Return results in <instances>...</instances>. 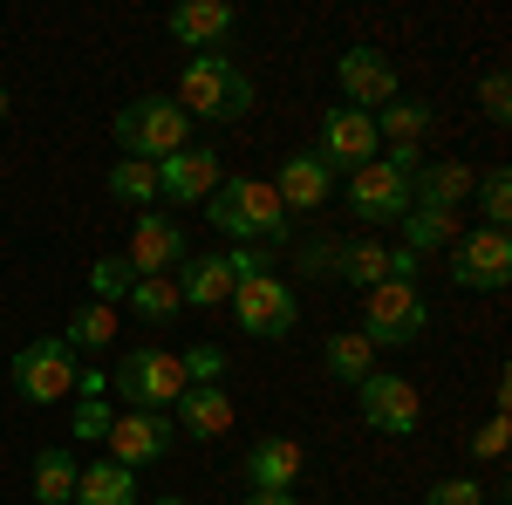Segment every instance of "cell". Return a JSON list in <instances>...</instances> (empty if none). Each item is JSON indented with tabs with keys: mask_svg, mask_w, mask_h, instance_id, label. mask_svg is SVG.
Segmentation results:
<instances>
[{
	"mask_svg": "<svg viewBox=\"0 0 512 505\" xmlns=\"http://www.w3.org/2000/svg\"><path fill=\"white\" fill-rule=\"evenodd\" d=\"M205 219L219 226L226 239H239V246H267L274 253L280 239H287V205H280L274 178H219V192L205 198Z\"/></svg>",
	"mask_w": 512,
	"mask_h": 505,
	"instance_id": "cell-1",
	"label": "cell"
},
{
	"mask_svg": "<svg viewBox=\"0 0 512 505\" xmlns=\"http://www.w3.org/2000/svg\"><path fill=\"white\" fill-rule=\"evenodd\" d=\"M185 117H205V123H239L253 110V76L239 69L233 55H192L185 76H178V96H171Z\"/></svg>",
	"mask_w": 512,
	"mask_h": 505,
	"instance_id": "cell-2",
	"label": "cell"
},
{
	"mask_svg": "<svg viewBox=\"0 0 512 505\" xmlns=\"http://www.w3.org/2000/svg\"><path fill=\"white\" fill-rule=\"evenodd\" d=\"M110 130H117L123 157H137V164H164L171 151L192 144V117H185L171 96H137V103H123Z\"/></svg>",
	"mask_w": 512,
	"mask_h": 505,
	"instance_id": "cell-3",
	"label": "cell"
},
{
	"mask_svg": "<svg viewBox=\"0 0 512 505\" xmlns=\"http://www.w3.org/2000/svg\"><path fill=\"white\" fill-rule=\"evenodd\" d=\"M424 328H431V301H424L417 280H383V287L362 294V335H369V349H410Z\"/></svg>",
	"mask_w": 512,
	"mask_h": 505,
	"instance_id": "cell-4",
	"label": "cell"
},
{
	"mask_svg": "<svg viewBox=\"0 0 512 505\" xmlns=\"http://www.w3.org/2000/svg\"><path fill=\"white\" fill-rule=\"evenodd\" d=\"M76 376H82V362H76V349H69L62 335H35L28 349L14 355V396L35 403V410L76 396Z\"/></svg>",
	"mask_w": 512,
	"mask_h": 505,
	"instance_id": "cell-5",
	"label": "cell"
},
{
	"mask_svg": "<svg viewBox=\"0 0 512 505\" xmlns=\"http://www.w3.org/2000/svg\"><path fill=\"white\" fill-rule=\"evenodd\" d=\"M110 389H123L130 410H171V403L185 396V362H178V349L144 342V349L123 355V369L110 376Z\"/></svg>",
	"mask_w": 512,
	"mask_h": 505,
	"instance_id": "cell-6",
	"label": "cell"
},
{
	"mask_svg": "<svg viewBox=\"0 0 512 505\" xmlns=\"http://www.w3.org/2000/svg\"><path fill=\"white\" fill-rule=\"evenodd\" d=\"M233 314H239V328H246V335L280 342V335H294V328H301V294H294V280L260 273V280H239V287H233Z\"/></svg>",
	"mask_w": 512,
	"mask_h": 505,
	"instance_id": "cell-7",
	"label": "cell"
},
{
	"mask_svg": "<svg viewBox=\"0 0 512 505\" xmlns=\"http://www.w3.org/2000/svg\"><path fill=\"white\" fill-rule=\"evenodd\" d=\"M451 280L465 294H499L512 280V233L499 226H472V233L451 239Z\"/></svg>",
	"mask_w": 512,
	"mask_h": 505,
	"instance_id": "cell-8",
	"label": "cell"
},
{
	"mask_svg": "<svg viewBox=\"0 0 512 505\" xmlns=\"http://www.w3.org/2000/svg\"><path fill=\"white\" fill-rule=\"evenodd\" d=\"M355 403H362V424L383 430V437H410V430L424 424V396L410 376H390V369H369L362 383H355Z\"/></svg>",
	"mask_w": 512,
	"mask_h": 505,
	"instance_id": "cell-9",
	"label": "cell"
},
{
	"mask_svg": "<svg viewBox=\"0 0 512 505\" xmlns=\"http://www.w3.org/2000/svg\"><path fill=\"white\" fill-rule=\"evenodd\" d=\"M103 444H110V465L144 471V465H158V458H171L178 424H171V410H117Z\"/></svg>",
	"mask_w": 512,
	"mask_h": 505,
	"instance_id": "cell-10",
	"label": "cell"
},
{
	"mask_svg": "<svg viewBox=\"0 0 512 505\" xmlns=\"http://www.w3.org/2000/svg\"><path fill=\"white\" fill-rule=\"evenodd\" d=\"M349 212L362 219V226H396L403 212H410V171H396V164H362V171H349Z\"/></svg>",
	"mask_w": 512,
	"mask_h": 505,
	"instance_id": "cell-11",
	"label": "cell"
},
{
	"mask_svg": "<svg viewBox=\"0 0 512 505\" xmlns=\"http://www.w3.org/2000/svg\"><path fill=\"white\" fill-rule=\"evenodd\" d=\"M315 157L328 171H362V164H376V157H383L376 117H369V110H349V103L328 110V117H321V151Z\"/></svg>",
	"mask_w": 512,
	"mask_h": 505,
	"instance_id": "cell-12",
	"label": "cell"
},
{
	"mask_svg": "<svg viewBox=\"0 0 512 505\" xmlns=\"http://www.w3.org/2000/svg\"><path fill=\"white\" fill-rule=\"evenodd\" d=\"M335 82H342V103L349 110H383V103H396V62L383 48H369V41L335 62Z\"/></svg>",
	"mask_w": 512,
	"mask_h": 505,
	"instance_id": "cell-13",
	"label": "cell"
},
{
	"mask_svg": "<svg viewBox=\"0 0 512 505\" xmlns=\"http://www.w3.org/2000/svg\"><path fill=\"white\" fill-rule=\"evenodd\" d=\"M219 178H226L219 151L185 144V151H171V157L158 164V198H171V205H205V198L219 192Z\"/></svg>",
	"mask_w": 512,
	"mask_h": 505,
	"instance_id": "cell-14",
	"label": "cell"
},
{
	"mask_svg": "<svg viewBox=\"0 0 512 505\" xmlns=\"http://www.w3.org/2000/svg\"><path fill=\"white\" fill-rule=\"evenodd\" d=\"M335 273L369 294V287H383V280H417V253L376 246V239H349V246H335Z\"/></svg>",
	"mask_w": 512,
	"mask_h": 505,
	"instance_id": "cell-15",
	"label": "cell"
},
{
	"mask_svg": "<svg viewBox=\"0 0 512 505\" xmlns=\"http://www.w3.org/2000/svg\"><path fill=\"white\" fill-rule=\"evenodd\" d=\"M171 41L178 48H192V55H226V41H233L239 14L226 7V0H185V7H171Z\"/></svg>",
	"mask_w": 512,
	"mask_h": 505,
	"instance_id": "cell-16",
	"label": "cell"
},
{
	"mask_svg": "<svg viewBox=\"0 0 512 505\" xmlns=\"http://www.w3.org/2000/svg\"><path fill=\"white\" fill-rule=\"evenodd\" d=\"M130 273H171L192 260V246H185V226L178 219H158V212H137V226H130Z\"/></svg>",
	"mask_w": 512,
	"mask_h": 505,
	"instance_id": "cell-17",
	"label": "cell"
},
{
	"mask_svg": "<svg viewBox=\"0 0 512 505\" xmlns=\"http://www.w3.org/2000/svg\"><path fill=\"white\" fill-rule=\"evenodd\" d=\"M274 192H280V205H287V219H294V212H321V205L335 198V171H328L315 151H294L280 164Z\"/></svg>",
	"mask_w": 512,
	"mask_h": 505,
	"instance_id": "cell-18",
	"label": "cell"
},
{
	"mask_svg": "<svg viewBox=\"0 0 512 505\" xmlns=\"http://www.w3.org/2000/svg\"><path fill=\"white\" fill-rule=\"evenodd\" d=\"M301 471H308V451H301L294 437H260V444L246 451V485H253V492H294Z\"/></svg>",
	"mask_w": 512,
	"mask_h": 505,
	"instance_id": "cell-19",
	"label": "cell"
},
{
	"mask_svg": "<svg viewBox=\"0 0 512 505\" xmlns=\"http://www.w3.org/2000/svg\"><path fill=\"white\" fill-rule=\"evenodd\" d=\"M472 164H458V157H451V164H417V171H410V205H424V212H458V205H465V198H472Z\"/></svg>",
	"mask_w": 512,
	"mask_h": 505,
	"instance_id": "cell-20",
	"label": "cell"
},
{
	"mask_svg": "<svg viewBox=\"0 0 512 505\" xmlns=\"http://www.w3.org/2000/svg\"><path fill=\"white\" fill-rule=\"evenodd\" d=\"M171 424L185 430V437H226V430H233V396L219 383H192L171 403Z\"/></svg>",
	"mask_w": 512,
	"mask_h": 505,
	"instance_id": "cell-21",
	"label": "cell"
},
{
	"mask_svg": "<svg viewBox=\"0 0 512 505\" xmlns=\"http://www.w3.org/2000/svg\"><path fill=\"white\" fill-rule=\"evenodd\" d=\"M171 280H178V301H185V308H226V301H233V267H226V253H198V260H185Z\"/></svg>",
	"mask_w": 512,
	"mask_h": 505,
	"instance_id": "cell-22",
	"label": "cell"
},
{
	"mask_svg": "<svg viewBox=\"0 0 512 505\" xmlns=\"http://www.w3.org/2000/svg\"><path fill=\"white\" fill-rule=\"evenodd\" d=\"M137 499H144V478L137 471L110 465V458H89L76 471V499L69 505H137Z\"/></svg>",
	"mask_w": 512,
	"mask_h": 505,
	"instance_id": "cell-23",
	"label": "cell"
},
{
	"mask_svg": "<svg viewBox=\"0 0 512 505\" xmlns=\"http://www.w3.org/2000/svg\"><path fill=\"white\" fill-rule=\"evenodd\" d=\"M123 308L137 314L144 328H171V321L185 314V301H178V280H171V273H137L130 294H123Z\"/></svg>",
	"mask_w": 512,
	"mask_h": 505,
	"instance_id": "cell-24",
	"label": "cell"
},
{
	"mask_svg": "<svg viewBox=\"0 0 512 505\" xmlns=\"http://www.w3.org/2000/svg\"><path fill=\"white\" fill-rule=\"evenodd\" d=\"M76 451L69 444H48V451H35V505H69L76 499Z\"/></svg>",
	"mask_w": 512,
	"mask_h": 505,
	"instance_id": "cell-25",
	"label": "cell"
},
{
	"mask_svg": "<svg viewBox=\"0 0 512 505\" xmlns=\"http://www.w3.org/2000/svg\"><path fill=\"white\" fill-rule=\"evenodd\" d=\"M396 226H403V253L424 260V253H451V239H458V212H424V205H410Z\"/></svg>",
	"mask_w": 512,
	"mask_h": 505,
	"instance_id": "cell-26",
	"label": "cell"
},
{
	"mask_svg": "<svg viewBox=\"0 0 512 505\" xmlns=\"http://www.w3.org/2000/svg\"><path fill=\"white\" fill-rule=\"evenodd\" d=\"M431 103H403V96H396V103H383V117H376V137H383V144H390V151H417V144H424V137H431Z\"/></svg>",
	"mask_w": 512,
	"mask_h": 505,
	"instance_id": "cell-27",
	"label": "cell"
},
{
	"mask_svg": "<svg viewBox=\"0 0 512 505\" xmlns=\"http://www.w3.org/2000/svg\"><path fill=\"white\" fill-rule=\"evenodd\" d=\"M321 362H328V376H335V383L355 389L369 369H376V349H369V335H362V328H342V335H328V342H321Z\"/></svg>",
	"mask_w": 512,
	"mask_h": 505,
	"instance_id": "cell-28",
	"label": "cell"
},
{
	"mask_svg": "<svg viewBox=\"0 0 512 505\" xmlns=\"http://www.w3.org/2000/svg\"><path fill=\"white\" fill-rule=\"evenodd\" d=\"M110 198L130 205V212H151L158 205V164H137V157L110 164Z\"/></svg>",
	"mask_w": 512,
	"mask_h": 505,
	"instance_id": "cell-29",
	"label": "cell"
},
{
	"mask_svg": "<svg viewBox=\"0 0 512 505\" xmlns=\"http://www.w3.org/2000/svg\"><path fill=\"white\" fill-rule=\"evenodd\" d=\"M62 342H69V349H110V342H117V308H103V301H82L76 314H69V335H62Z\"/></svg>",
	"mask_w": 512,
	"mask_h": 505,
	"instance_id": "cell-30",
	"label": "cell"
},
{
	"mask_svg": "<svg viewBox=\"0 0 512 505\" xmlns=\"http://www.w3.org/2000/svg\"><path fill=\"white\" fill-rule=\"evenodd\" d=\"M478 212H485V226L506 233V219H512V171L506 164H492V171L478 178Z\"/></svg>",
	"mask_w": 512,
	"mask_h": 505,
	"instance_id": "cell-31",
	"label": "cell"
},
{
	"mask_svg": "<svg viewBox=\"0 0 512 505\" xmlns=\"http://www.w3.org/2000/svg\"><path fill=\"white\" fill-rule=\"evenodd\" d=\"M130 280H137V273H130V260H123V253H110V260H96V267H89V301L117 308L123 294H130Z\"/></svg>",
	"mask_w": 512,
	"mask_h": 505,
	"instance_id": "cell-32",
	"label": "cell"
},
{
	"mask_svg": "<svg viewBox=\"0 0 512 505\" xmlns=\"http://www.w3.org/2000/svg\"><path fill=\"white\" fill-rule=\"evenodd\" d=\"M110 417H117V410H110L103 396H76V417H69V437H89V444H103V437H110Z\"/></svg>",
	"mask_w": 512,
	"mask_h": 505,
	"instance_id": "cell-33",
	"label": "cell"
},
{
	"mask_svg": "<svg viewBox=\"0 0 512 505\" xmlns=\"http://www.w3.org/2000/svg\"><path fill=\"white\" fill-rule=\"evenodd\" d=\"M478 103H485L492 123H512V76L506 69H485V76H478Z\"/></svg>",
	"mask_w": 512,
	"mask_h": 505,
	"instance_id": "cell-34",
	"label": "cell"
},
{
	"mask_svg": "<svg viewBox=\"0 0 512 505\" xmlns=\"http://www.w3.org/2000/svg\"><path fill=\"white\" fill-rule=\"evenodd\" d=\"M178 362H185V389H192V383H219V376H226V355L212 349V342H198V349H178Z\"/></svg>",
	"mask_w": 512,
	"mask_h": 505,
	"instance_id": "cell-35",
	"label": "cell"
},
{
	"mask_svg": "<svg viewBox=\"0 0 512 505\" xmlns=\"http://www.w3.org/2000/svg\"><path fill=\"white\" fill-rule=\"evenodd\" d=\"M424 505H485V485L478 478H437L424 492Z\"/></svg>",
	"mask_w": 512,
	"mask_h": 505,
	"instance_id": "cell-36",
	"label": "cell"
},
{
	"mask_svg": "<svg viewBox=\"0 0 512 505\" xmlns=\"http://www.w3.org/2000/svg\"><path fill=\"white\" fill-rule=\"evenodd\" d=\"M226 267H233V287H239V280L274 273V253H267V246H233V253H226Z\"/></svg>",
	"mask_w": 512,
	"mask_h": 505,
	"instance_id": "cell-37",
	"label": "cell"
},
{
	"mask_svg": "<svg viewBox=\"0 0 512 505\" xmlns=\"http://www.w3.org/2000/svg\"><path fill=\"white\" fill-rule=\"evenodd\" d=\"M506 437H512V424H506V417L478 424V430H472V458H506Z\"/></svg>",
	"mask_w": 512,
	"mask_h": 505,
	"instance_id": "cell-38",
	"label": "cell"
},
{
	"mask_svg": "<svg viewBox=\"0 0 512 505\" xmlns=\"http://www.w3.org/2000/svg\"><path fill=\"white\" fill-rule=\"evenodd\" d=\"M76 396H110V376H103V369H82V376H76Z\"/></svg>",
	"mask_w": 512,
	"mask_h": 505,
	"instance_id": "cell-39",
	"label": "cell"
},
{
	"mask_svg": "<svg viewBox=\"0 0 512 505\" xmlns=\"http://www.w3.org/2000/svg\"><path fill=\"white\" fill-rule=\"evenodd\" d=\"M246 505H301V499H294V492H253Z\"/></svg>",
	"mask_w": 512,
	"mask_h": 505,
	"instance_id": "cell-40",
	"label": "cell"
},
{
	"mask_svg": "<svg viewBox=\"0 0 512 505\" xmlns=\"http://www.w3.org/2000/svg\"><path fill=\"white\" fill-rule=\"evenodd\" d=\"M0 123H7V82H0Z\"/></svg>",
	"mask_w": 512,
	"mask_h": 505,
	"instance_id": "cell-41",
	"label": "cell"
},
{
	"mask_svg": "<svg viewBox=\"0 0 512 505\" xmlns=\"http://www.w3.org/2000/svg\"><path fill=\"white\" fill-rule=\"evenodd\" d=\"M151 505H185V499H151Z\"/></svg>",
	"mask_w": 512,
	"mask_h": 505,
	"instance_id": "cell-42",
	"label": "cell"
}]
</instances>
